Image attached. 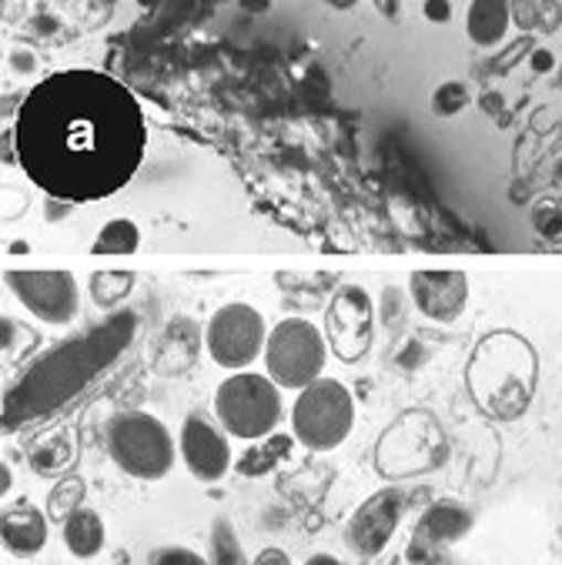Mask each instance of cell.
I'll return each instance as SVG.
<instances>
[{
    "mask_svg": "<svg viewBox=\"0 0 562 565\" xmlns=\"http://www.w3.org/2000/svg\"><path fill=\"white\" fill-rule=\"evenodd\" d=\"M18 164L54 201L91 204L118 194L141 168L148 125L115 77L74 67L41 81L21 104Z\"/></svg>",
    "mask_w": 562,
    "mask_h": 565,
    "instance_id": "cell-1",
    "label": "cell"
},
{
    "mask_svg": "<svg viewBox=\"0 0 562 565\" xmlns=\"http://www.w3.org/2000/svg\"><path fill=\"white\" fill-rule=\"evenodd\" d=\"M138 318L131 311L107 315L100 324L41 355L4 398V431L38 425L81 398L104 372H110L121 355L135 345Z\"/></svg>",
    "mask_w": 562,
    "mask_h": 565,
    "instance_id": "cell-2",
    "label": "cell"
},
{
    "mask_svg": "<svg viewBox=\"0 0 562 565\" xmlns=\"http://www.w3.org/2000/svg\"><path fill=\"white\" fill-rule=\"evenodd\" d=\"M539 382V355L519 331H489L473 349L466 388L473 405L492 422H516L529 412Z\"/></svg>",
    "mask_w": 562,
    "mask_h": 565,
    "instance_id": "cell-3",
    "label": "cell"
},
{
    "mask_svg": "<svg viewBox=\"0 0 562 565\" xmlns=\"http://www.w3.org/2000/svg\"><path fill=\"white\" fill-rule=\"evenodd\" d=\"M107 451L125 476L158 482L174 469L178 441L151 412H118L107 425Z\"/></svg>",
    "mask_w": 562,
    "mask_h": 565,
    "instance_id": "cell-4",
    "label": "cell"
},
{
    "mask_svg": "<svg viewBox=\"0 0 562 565\" xmlns=\"http://www.w3.org/2000/svg\"><path fill=\"white\" fill-rule=\"evenodd\" d=\"M218 425L232 438L262 441L272 438L282 425V388L258 372H232L214 388Z\"/></svg>",
    "mask_w": 562,
    "mask_h": 565,
    "instance_id": "cell-5",
    "label": "cell"
},
{
    "mask_svg": "<svg viewBox=\"0 0 562 565\" xmlns=\"http://www.w3.org/2000/svg\"><path fill=\"white\" fill-rule=\"evenodd\" d=\"M356 418L359 408L349 385L321 375L318 382L298 392L291 405V435L308 451H335L352 435Z\"/></svg>",
    "mask_w": 562,
    "mask_h": 565,
    "instance_id": "cell-6",
    "label": "cell"
},
{
    "mask_svg": "<svg viewBox=\"0 0 562 565\" xmlns=\"http://www.w3.org/2000/svg\"><path fill=\"white\" fill-rule=\"evenodd\" d=\"M328 338L321 328L308 318H282L268 331V345H265V375L285 388V392H301L311 382L325 375L328 362Z\"/></svg>",
    "mask_w": 562,
    "mask_h": 565,
    "instance_id": "cell-7",
    "label": "cell"
},
{
    "mask_svg": "<svg viewBox=\"0 0 562 565\" xmlns=\"http://www.w3.org/2000/svg\"><path fill=\"white\" fill-rule=\"evenodd\" d=\"M445 459V431L432 412L399 415L379 438L375 469L385 479H412Z\"/></svg>",
    "mask_w": 562,
    "mask_h": 565,
    "instance_id": "cell-8",
    "label": "cell"
},
{
    "mask_svg": "<svg viewBox=\"0 0 562 565\" xmlns=\"http://www.w3.org/2000/svg\"><path fill=\"white\" fill-rule=\"evenodd\" d=\"M201 338H204V352L211 355V362L218 369L248 372V365H255V359L265 355L268 328L255 305L229 301L208 318Z\"/></svg>",
    "mask_w": 562,
    "mask_h": 565,
    "instance_id": "cell-9",
    "label": "cell"
},
{
    "mask_svg": "<svg viewBox=\"0 0 562 565\" xmlns=\"http://www.w3.org/2000/svg\"><path fill=\"white\" fill-rule=\"evenodd\" d=\"M325 338L335 359L356 365L372 352L375 342V301L365 288L346 285L331 298L325 315Z\"/></svg>",
    "mask_w": 562,
    "mask_h": 565,
    "instance_id": "cell-10",
    "label": "cell"
},
{
    "mask_svg": "<svg viewBox=\"0 0 562 565\" xmlns=\"http://www.w3.org/2000/svg\"><path fill=\"white\" fill-rule=\"evenodd\" d=\"M4 281L18 295V301L44 324H71L81 311V288L71 271H4Z\"/></svg>",
    "mask_w": 562,
    "mask_h": 565,
    "instance_id": "cell-11",
    "label": "cell"
},
{
    "mask_svg": "<svg viewBox=\"0 0 562 565\" xmlns=\"http://www.w3.org/2000/svg\"><path fill=\"white\" fill-rule=\"evenodd\" d=\"M405 515V492L402 489H379L372 492L349 519L346 525V545L362 555V558H375L389 548V542L395 539L399 525Z\"/></svg>",
    "mask_w": 562,
    "mask_h": 565,
    "instance_id": "cell-12",
    "label": "cell"
},
{
    "mask_svg": "<svg viewBox=\"0 0 562 565\" xmlns=\"http://www.w3.org/2000/svg\"><path fill=\"white\" fill-rule=\"evenodd\" d=\"M178 451L188 466V472L198 482H221L232 472V445H229V431L211 425L201 415H188L181 422V435H178Z\"/></svg>",
    "mask_w": 562,
    "mask_h": 565,
    "instance_id": "cell-13",
    "label": "cell"
},
{
    "mask_svg": "<svg viewBox=\"0 0 562 565\" xmlns=\"http://www.w3.org/2000/svg\"><path fill=\"white\" fill-rule=\"evenodd\" d=\"M473 529V512L463 502H435L422 512L412 542H409V562L412 565H435L442 548L453 545L459 539H466Z\"/></svg>",
    "mask_w": 562,
    "mask_h": 565,
    "instance_id": "cell-14",
    "label": "cell"
},
{
    "mask_svg": "<svg viewBox=\"0 0 562 565\" xmlns=\"http://www.w3.org/2000/svg\"><path fill=\"white\" fill-rule=\"evenodd\" d=\"M409 295L422 318L435 324H453L469 305V275L466 271H412Z\"/></svg>",
    "mask_w": 562,
    "mask_h": 565,
    "instance_id": "cell-15",
    "label": "cell"
},
{
    "mask_svg": "<svg viewBox=\"0 0 562 565\" xmlns=\"http://www.w3.org/2000/svg\"><path fill=\"white\" fill-rule=\"evenodd\" d=\"M0 539H4L11 555L31 558L47 545V515L38 505L21 502L0 515Z\"/></svg>",
    "mask_w": 562,
    "mask_h": 565,
    "instance_id": "cell-16",
    "label": "cell"
},
{
    "mask_svg": "<svg viewBox=\"0 0 562 565\" xmlns=\"http://www.w3.org/2000/svg\"><path fill=\"white\" fill-rule=\"evenodd\" d=\"M512 8L509 0H473L466 14V34L476 47H499L509 34Z\"/></svg>",
    "mask_w": 562,
    "mask_h": 565,
    "instance_id": "cell-17",
    "label": "cell"
},
{
    "mask_svg": "<svg viewBox=\"0 0 562 565\" xmlns=\"http://www.w3.org/2000/svg\"><path fill=\"white\" fill-rule=\"evenodd\" d=\"M104 542H107V525L104 519L87 509V505H77L67 519H64V545L74 558H94L104 552Z\"/></svg>",
    "mask_w": 562,
    "mask_h": 565,
    "instance_id": "cell-18",
    "label": "cell"
},
{
    "mask_svg": "<svg viewBox=\"0 0 562 565\" xmlns=\"http://www.w3.org/2000/svg\"><path fill=\"white\" fill-rule=\"evenodd\" d=\"M138 248H141V228L128 217H115L97 232V242L91 252L94 255H135Z\"/></svg>",
    "mask_w": 562,
    "mask_h": 565,
    "instance_id": "cell-19",
    "label": "cell"
},
{
    "mask_svg": "<svg viewBox=\"0 0 562 565\" xmlns=\"http://www.w3.org/2000/svg\"><path fill=\"white\" fill-rule=\"evenodd\" d=\"M138 285V275L135 271H94L87 278V288H91V298L97 308H118Z\"/></svg>",
    "mask_w": 562,
    "mask_h": 565,
    "instance_id": "cell-20",
    "label": "cell"
},
{
    "mask_svg": "<svg viewBox=\"0 0 562 565\" xmlns=\"http://www.w3.org/2000/svg\"><path fill=\"white\" fill-rule=\"evenodd\" d=\"M208 552H211V565H248L242 539L229 519H214L208 535Z\"/></svg>",
    "mask_w": 562,
    "mask_h": 565,
    "instance_id": "cell-21",
    "label": "cell"
},
{
    "mask_svg": "<svg viewBox=\"0 0 562 565\" xmlns=\"http://www.w3.org/2000/svg\"><path fill=\"white\" fill-rule=\"evenodd\" d=\"M288 448H291V438H268L265 445H252L242 456L238 469L245 476H265L268 469H275L278 462L288 459Z\"/></svg>",
    "mask_w": 562,
    "mask_h": 565,
    "instance_id": "cell-22",
    "label": "cell"
},
{
    "mask_svg": "<svg viewBox=\"0 0 562 565\" xmlns=\"http://www.w3.org/2000/svg\"><path fill=\"white\" fill-rule=\"evenodd\" d=\"M432 115H438V118H456V115H463V110L473 104V94H469V87L463 84V81H445V84H438L435 90H432Z\"/></svg>",
    "mask_w": 562,
    "mask_h": 565,
    "instance_id": "cell-23",
    "label": "cell"
},
{
    "mask_svg": "<svg viewBox=\"0 0 562 565\" xmlns=\"http://www.w3.org/2000/svg\"><path fill=\"white\" fill-rule=\"evenodd\" d=\"M81 495H84V482L71 476V479H64L61 486L51 489V495H47V499H51V502H47V512L57 515V519H67V515L81 505Z\"/></svg>",
    "mask_w": 562,
    "mask_h": 565,
    "instance_id": "cell-24",
    "label": "cell"
},
{
    "mask_svg": "<svg viewBox=\"0 0 562 565\" xmlns=\"http://www.w3.org/2000/svg\"><path fill=\"white\" fill-rule=\"evenodd\" d=\"M67 459H71V451H67L64 441H47V445H41L34 456H31V469L38 476H54L57 469L67 466Z\"/></svg>",
    "mask_w": 562,
    "mask_h": 565,
    "instance_id": "cell-25",
    "label": "cell"
},
{
    "mask_svg": "<svg viewBox=\"0 0 562 565\" xmlns=\"http://www.w3.org/2000/svg\"><path fill=\"white\" fill-rule=\"evenodd\" d=\"M148 565H211V558H204V555H198V552H191L184 545H161V548L151 552Z\"/></svg>",
    "mask_w": 562,
    "mask_h": 565,
    "instance_id": "cell-26",
    "label": "cell"
},
{
    "mask_svg": "<svg viewBox=\"0 0 562 565\" xmlns=\"http://www.w3.org/2000/svg\"><path fill=\"white\" fill-rule=\"evenodd\" d=\"M509 8H512V24L519 31L539 28V0H509Z\"/></svg>",
    "mask_w": 562,
    "mask_h": 565,
    "instance_id": "cell-27",
    "label": "cell"
},
{
    "mask_svg": "<svg viewBox=\"0 0 562 565\" xmlns=\"http://www.w3.org/2000/svg\"><path fill=\"white\" fill-rule=\"evenodd\" d=\"M536 228H539L545 238H562V211H555V207H539V211H536Z\"/></svg>",
    "mask_w": 562,
    "mask_h": 565,
    "instance_id": "cell-28",
    "label": "cell"
},
{
    "mask_svg": "<svg viewBox=\"0 0 562 565\" xmlns=\"http://www.w3.org/2000/svg\"><path fill=\"white\" fill-rule=\"evenodd\" d=\"M422 14L432 24H448V21H453V0H425Z\"/></svg>",
    "mask_w": 562,
    "mask_h": 565,
    "instance_id": "cell-29",
    "label": "cell"
},
{
    "mask_svg": "<svg viewBox=\"0 0 562 565\" xmlns=\"http://www.w3.org/2000/svg\"><path fill=\"white\" fill-rule=\"evenodd\" d=\"M559 18H562V8L555 4V0H542V4H539V28L555 31L559 28Z\"/></svg>",
    "mask_w": 562,
    "mask_h": 565,
    "instance_id": "cell-30",
    "label": "cell"
},
{
    "mask_svg": "<svg viewBox=\"0 0 562 565\" xmlns=\"http://www.w3.org/2000/svg\"><path fill=\"white\" fill-rule=\"evenodd\" d=\"M252 565H291V558H288V552L285 548H278V545H265L258 555H255V562Z\"/></svg>",
    "mask_w": 562,
    "mask_h": 565,
    "instance_id": "cell-31",
    "label": "cell"
},
{
    "mask_svg": "<svg viewBox=\"0 0 562 565\" xmlns=\"http://www.w3.org/2000/svg\"><path fill=\"white\" fill-rule=\"evenodd\" d=\"M529 64H532L536 74H549V71H555V54L545 51V47H536V51L529 54Z\"/></svg>",
    "mask_w": 562,
    "mask_h": 565,
    "instance_id": "cell-32",
    "label": "cell"
},
{
    "mask_svg": "<svg viewBox=\"0 0 562 565\" xmlns=\"http://www.w3.org/2000/svg\"><path fill=\"white\" fill-rule=\"evenodd\" d=\"M372 8L385 18V21H399L402 18V0H372Z\"/></svg>",
    "mask_w": 562,
    "mask_h": 565,
    "instance_id": "cell-33",
    "label": "cell"
},
{
    "mask_svg": "<svg viewBox=\"0 0 562 565\" xmlns=\"http://www.w3.org/2000/svg\"><path fill=\"white\" fill-rule=\"evenodd\" d=\"M305 565H342V562L335 558V555H328V552H315Z\"/></svg>",
    "mask_w": 562,
    "mask_h": 565,
    "instance_id": "cell-34",
    "label": "cell"
},
{
    "mask_svg": "<svg viewBox=\"0 0 562 565\" xmlns=\"http://www.w3.org/2000/svg\"><path fill=\"white\" fill-rule=\"evenodd\" d=\"M325 4L335 8V11H352V8L359 4V0H325Z\"/></svg>",
    "mask_w": 562,
    "mask_h": 565,
    "instance_id": "cell-35",
    "label": "cell"
},
{
    "mask_svg": "<svg viewBox=\"0 0 562 565\" xmlns=\"http://www.w3.org/2000/svg\"><path fill=\"white\" fill-rule=\"evenodd\" d=\"M479 104H483L486 110H499V107H502V100H499V94H486V97H483Z\"/></svg>",
    "mask_w": 562,
    "mask_h": 565,
    "instance_id": "cell-36",
    "label": "cell"
},
{
    "mask_svg": "<svg viewBox=\"0 0 562 565\" xmlns=\"http://www.w3.org/2000/svg\"><path fill=\"white\" fill-rule=\"evenodd\" d=\"M14 64H21V67H28V71H34V54H24V51H21V54L14 57Z\"/></svg>",
    "mask_w": 562,
    "mask_h": 565,
    "instance_id": "cell-37",
    "label": "cell"
},
{
    "mask_svg": "<svg viewBox=\"0 0 562 565\" xmlns=\"http://www.w3.org/2000/svg\"><path fill=\"white\" fill-rule=\"evenodd\" d=\"M8 489H11V469L4 466V479H0V495H8Z\"/></svg>",
    "mask_w": 562,
    "mask_h": 565,
    "instance_id": "cell-38",
    "label": "cell"
},
{
    "mask_svg": "<svg viewBox=\"0 0 562 565\" xmlns=\"http://www.w3.org/2000/svg\"><path fill=\"white\" fill-rule=\"evenodd\" d=\"M11 252H14V255H21V252H31V245H28V242H14V245H11Z\"/></svg>",
    "mask_w": 562,
    "mask_h": 565,
    "instance_id": "cell-39",
    "label": "cell"
},
{
    "mask_svg": "<svg viewBox=\"0 0 562 565\" xmlns=\"http://www.w3.org/2000/svg\"><path fill=\"white\" fill-rule=\"evenodd\" d=\"M138 4H141L145 11H151V8H158V4H161V0H138Z\"/></svg>",
    "mask_w": 562,
    "mask_h": 565,
    "instance_id": "cell-40",
    "label": "cell"
}]
</instances>
